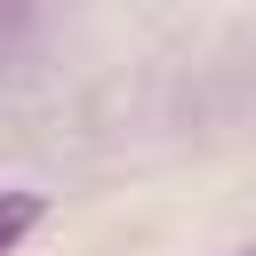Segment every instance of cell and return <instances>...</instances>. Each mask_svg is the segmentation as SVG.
Listing matches in <instances>:
<instances>
[{
    "label": "cell",
    "instance_id": "obj_1",
    "mask_svg": "<svg viewBox=\"0 0 256 256\" xmlns=\"http://www.w3.org/2000/svg\"><path fill=\"white\" fill-rule=\"evenodd\" d=\"M40 216H48V208H40V192H0V256H8Z\"/></svg>",
    "mask_w": 256,
    "mask_h": 256
},
{
    "label": "cell",
    "instance_id": "obj_2",
    "mask_svg": "<svg viewBox=\"0 0 256 256\" xmlns=\"http://www.w3.org/2000/svg\"><path fill=\"white\" fill-rule=\"evenodd\" d=\"M248 256H256V248H248Z\"/></svg>",
    "mask_w": 256,
    "mask_h": 256
}]
</instances>
